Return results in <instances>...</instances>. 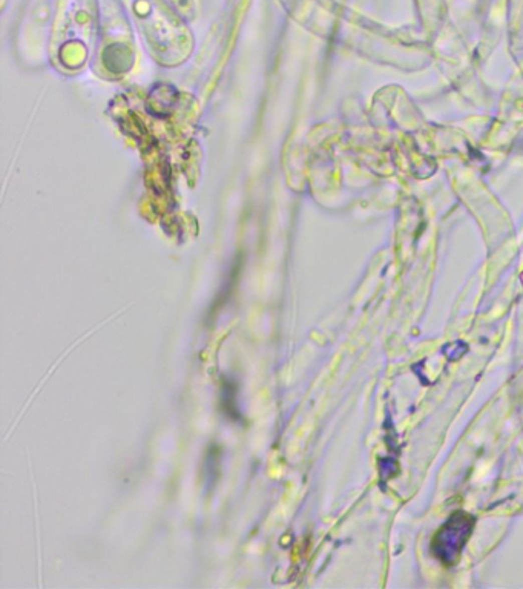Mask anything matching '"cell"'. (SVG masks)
<instances>
[{"label": "cell", "instance_id": "1", "mask_svg": "<svg viewBox=\"0 0 523 589\" xmlns=\"http://www.w3.org/2000/svg\"><path fill=\"white\" fill-rule=\"evenodd\" d=\"M476 519L465 511H454L448 520L436 531L431 540V552L443 564L453 566L474 529Z\"/></svg>", "mask_w": 523, "mask_h": 589}]
</instances>
